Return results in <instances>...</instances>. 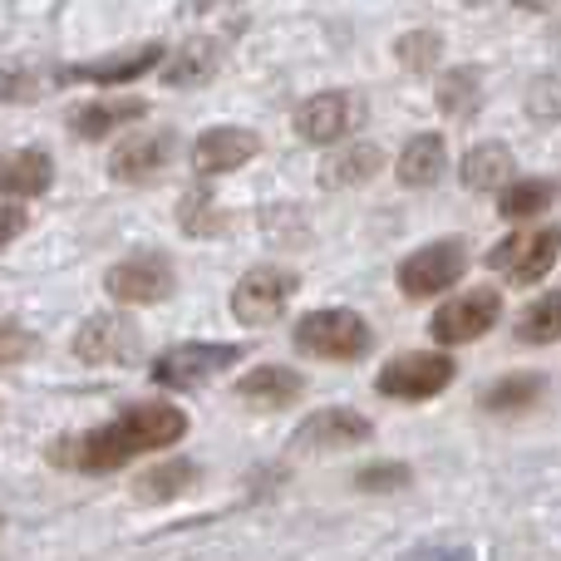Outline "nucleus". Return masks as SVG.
I'll return each mask as SVG.
<instances>
[{
	"label": "nucleus",
	"instance_id": "19",
	"mask_svg": "<svg viewBox=\"0 0 561 561\" xmlns=\"http://www.w3.org/2000/svg\"><path fill=\"white\" fill-rule=\"evenodd\" d=\"M444 163H448L444 138H438V134H419V138H409V148L399 153V183H404V187H428V183H438Z\"/></svg>",
	"mask_w": 561,
	"mask_h": 561
},
{
	"label": "nucleus",
	"instance_id": "26",
	"mask_svg": "<svg viewBox=\"0 0 561 561\" xmlns=\"http://www.w3.org/2000/svg\"><path fill=\"white\" fill-rule=\"evenodd\" d=\"M517 340H527V345H552V340H561V290L533 300V306L523 310V320H517Z\"/></svg>",
	"mask_w": 561,
	"mask_h": 561
},
{
	"label": "nucleus",
	"instance_id": "28",
	"mask_svg": "<svg viewBox=\"0 0 561 561\" xmlns=\"http://www.w3.org/2000/svg\"><path fill=\"white\" fill-rule=\"evenodd\" d=\"M438 49H444V39H438L434 30H419V35L399 39L394 55H399V65H404V69H428L438 59Z\"/></svg>",
	"mask_w": 561,
	"mask_h": 561
},
{
	"label": "nucleus",
	"instance_id": "30",
	"mask_svg": "<svg viewBox=\"0 0 561 561\" xmlns=\"http://www.w3.org/2000/svg\"><path fill=\"white\" fill-rule=\"evenodd\" d=\"M527 108H533V118H561V79H537Z\"/></svg>",
	"mask_w": 561,
	"mask_h": 561
},
{
	"label": "nucleus",
	"instance_id": "15",
	"mask_svg": "<svg viewBox=\"0 0 561 561\" xmlns=\"http://www.w3.org/2000/svg\"><path fill=\"white\" fill-rule=\"evenodd\" d=\"M148 114V104L144 99H94V104H79L75 114H69V128H75L79 138H108L114 128H124V124H138V118Z\"/></svg>",
	"mask_w": 561,
	"mask_h": 561
},
{
	"label": "nucleus",
	"instance_id": "31",
	"mask_svg": "<svg viewBox=\"0 0 561 561\" xmlns=\"http://www.w3.org/2000/svg\"><path fill=\"white\" fill-rule=\"evenodd\" d=\"M35 350V340L25 335V330H15V325H0V365H20V359Z\"/></svg>",
	"mask_w": 561,
	"mask_h": 561
},
{
	"label": "nucleus",
	"instance_id": "33",
	"mask_svg": "<svg viewBox=\"0 0 561 561\" xmlns=\"http://www.w3.org/2000/svg\"><path fill=\"white\" fill-rule=\"evenodd\" d=\"M409 483V468H365L359 473V488H404Z\"/></svg>",
	"mask_w": 561,
	"mask_h": 561
},
{
	"label": "nucleus",
	"instance_id": "23",
	"mask_svg": "<svg viewBox=\"0 0 561 561\" xmlns=\"http://www.w3.org/2000/svg\"><path fill=\"white\" fill-rule=\"evenodd\" d=\"M552 203H557V183H552V178H523V183H507L503 197H497L503 217H513V222L542 217Z\"/></svg>",
	"mask_w": 561,
	"mask_h": 561
},
{
	"label": "nucleus",
	"instance_id": "29",
	"mask_svg": "<svg viewBox=\"0 0 561 561\" xmlns=\"http://www.w3.org/2000/svg\"><path fill=\"white\" fill-rule=\"evenodd\" d=\"M178 222H183V232H197V237H213V232H222V217L207 207V197L197 193V197H187L183 207H178Z\"/></svg>",
	"mask_w": 561,
	"mask_h": 561
},
{
	"label": "nucleus",
	"instance_id": "24",
	"mask_svg": "<svg viewBox=\"0 0 561 561\" xmlns=\"http://www.w3.org/2000/svg\"><path fill=\"white\" fill-rule=\"evenodd\" d=\"M542 389H547L542 375H507L488 389L483 404L493 409V414H523V409H533L537 399H542Z\"/></svg>",
	"mask_w": 561,
	"mask_h": 561
},
{
	"label": "nucleus",
	"instance_id": "11",
	"mask_svg": "<svg viewBox=\"0 0 561 561\" xmlns=\"http://www.w3.org/2000/svg\"><path fill=\"white\" fill-rule=\"evenodd\" d=\"M134 350H138V325L128 316H94L75 335V355L84 365H118Z\"/></svg>",
	"mask_w": 561,
	"mask_h": 561
},
{
	"label": "nucleus",
	"instance_id": "3",
	"mask_svg": "<svg viewBox=\"0 0 561 561\" xmlns=\"http://www.w3.org/2000/svg\"><path fill=\"white\" fill-rule=\"evenodd\" d=\"M557 256H561L557 227H527V232H513L507 242H497L493 252H488V266H493L497 276L517 280V286H533V280H542L552 272Z\"/></svg>",
	"mask_w": 561,
	"mask_h": 561
},
{
	"label": "nucleus",
	"instance_id": "21",
	"mask_svg": "<svg viewBox=\"0 0 561 561\" xmlns=\"http://www.w3.org/2000/svg\"><path fill=\"white\" fill-rule=\"evenodd\" d=\"M217 65H222V45H217V39H187L183 55L163 69V79L173 89H193V84H203V79H213Z\"/></svg>",
	"mask_w": 561,
	"mask_h": 561
},
{
	"label": "nucleus",
	"instance_id": "14",
	"mask_svg": "<svg viewBox=\"0 0 561 561\" xmlns=\"http://www.w3.org/2000/svg\"><path fill=\"white\" fill-rule=\"evenodd\" d=\"M369 438V419H359L355 409H320L306 424L296 428L290 448H345V444H365Z\"/></svg>",
	"mask_w": 561,
	"mask_h": 561
},
{
	"label": "nucleus",
	"instance_id": "35",
	"mask_svg": "<svg viewBox=\"0 0 561 561\" xmlns=\"http://www.w3.org/2000/svg\"><path fill=\"white\" fill-rule=\"evenodd\" d=\"M523 5H547V0H523Z\"/></svg>",
	"mask_w": 561,
	"mask_h": 561
},
{
	"label": "nucleus",
	"instance_id": "1",
	"mask_svg": "<svg viewBox=\"0 0 561 561\" xmlns=\"http://www.w3.org/2000/svg\"><path fill=\"white\" fill-rule=\"evenodd\" d=\"M187 434V414H178L173 404H138L128 409L118 424L94 428L84 438H59L49 444V463L55 468H84V473H114L124 468L134 454H148V448H168Z\"/></svg>",
	"mask_w": 561,
	"mask_h": 561
},
{
	"label": "nucleus",
	"instance_id": "2",
	"mask_svg": "<svg viewBox=\"0 0 561 561\" xmlns=\"http://www.w3.org/2000/svg\"><path fill=\"white\" fill-rule=\"evenodd\" d=\"M290 340L310 359H359L369 350V325L355 310H310Z\"/></svg>",
	"mask_w": 561,
	"mask_h": 561
},
{
	"label": "nucleus",
	"instance_id": "10",
	"mask_svg": "<svg viewBox=\"0 0 561 561\" xmlns=\"http://www.w3.org/2000/svg\"><path fill=\"white\" fill-rule=\"evenodd\" d=\"M359 114L365 108L355 104V94H316V99H306V104L296 108V134L306 138V144H345L350 134L359 128Z\"/></svg>",
	"mask_w": 561,
	"mask_h": 561
},
{
	"label": "nucleus",
	"instance_id": "34",
	"mask_svg": "<svg viewBox=\"0 0 561 561\" xmlns=\"http://www.w3.org/2000/svg\"><path fill=\"white\" fill-rule=\"evenodd\" d=\"M20 232H25V213L20 207H0V247H10Z\"/></svg>",
	"mask_w": 561,
	"mask_h": 561
},
{
	"label": "nucleus",
	"instance_id": "27",
	"mask_svg": "<svg viewBox=\"0 0 561 561\" xmlns=\"http://www.w3.org/2000/svg\"><path fill=\"white\" fill-rule=\"evenodd\" d=\"M473 94H478V75L473 69H454V75H444V84H438V108H444V114H468Z\"/></svg>",
	"mask_w": 561,
	"mask_h": 561
},
{
	"label": "nucleus",
	"instance_id": "8",
	"mask_svg": "<svg viewBox=\"0 0 561 561\" xmlns=\"http://www.w3.org/2000/svg\"><path fill=\"white\" fill-rule=\"evenodd\" d=\"M290 290H296V272H286V266H256V272H247L237 280L232 316L242 325H272L280 310H286Z\"/></svg>",
	"mask_w": 561,
	"mask_h": 561
},
{
	"label": "nucleus",
	"instance_id": "22",
	"mask_svg": "<svg viewBox=\"0 0 561 561\" xmlns=\"http://www.w3.org/2000/svg\"><path fill=\"white\" fill-rule=\"evenodd\" d=\"M507 178H513V153H507L503 144H478L473 153L463 158V183L473 187V193H493Z\"/></svg>",
	"mask_w": 561,
	"mask_h": 561
},
{
	"label": "nucleus",
	"instance_id": "17",
	"mask_svg": "<svg viewBox=\"0 0 561 561\" xmlns=\"http://www.w3.org/2000/svg\"><path fill=\"white\" fill-rule=\"evenodd\" d=\"M379 163H385V153H379L375 144H340V153H330L325 163H320V183L325 187H359L379 173Z\"/></svg>",
	"mask_w": 561,
	"mask_h": 561
},
{
	"label": "nucleus",
	"instance_id": "25",
	"mask_svg": "<svg viewBox=\"0 0 561 561\" xmlns=\"http://www.w3.org/2000/svg\"><path fill=\"white\" fill-rule=\"evenodd\" d=\"M187 483H193V463H183V458H168V463L148 468V473L138 478L134 493H138V503H168V497H178Z\"/></svg>",
	"mask_w": 561,
	"mask_h": 561
},
{
	"label": "nucleus",
	"instance_id": "16",
	"mask_svg": "<svg viewBox=\"0 0 561 561\" xmlns=\"http://www.w3.org/2000/svg\"><path fill=\"white\" fill-rule=\"evenodd\" d=\"M237 394H242L247 404L286 409V404H296V399L306 394V379H300L296 369H286V365H262V369H252V375H242Z\"/></svg>",
	"mask_w": 561,
	"mask_h": 561
},
{
	"label": "nucleus",
	"instance_id": "12",
	"mask_svg": "<svg viewBox=\"0 0 561 561\" xmlns=\"http://www.w3.org/2000/svg\"><path fill=\"white\" fill-rule=\"evenodd\" d=\"M173 128H158V134H138V138H124V144L108 153V173L118 178V183H148V178H158L168 168V158H173Z\"/></svg>",
	"mask_w": 561,
	"mask_h": 561
},
{
	"label": "nucleus",
	"instance_id": "9",
	"mask_svg": "<svg viewBox=\"0 0 561 561\" xmlns=\"http://www.w3.org/2000/svg\"><path fill=\"white\" fill-rule=\"evenodd\" d=\"M497 316H503V300H497V290L478 286V290H468V296H454L448 306H438L434 340H438V345H468V340L488 335V330L497 325Z\"/></svg>",
	"mask_w": 561,
	"mask_h": 561
},
{
	"label": "nucleus",
	"instance_id": "18",
	"mask_svg": "<svg viewBox=\"0 0 561 561\" xmlns=\"http://www.w3.org/2000/svg\"><path fill=\"white\" fill-rule=\"evenodd\" d=\"M49 178H55V168L35 148H20V153L0 158V193L5 197H39L49 187Z\"/></svg>",
	"mask_w": 561,
	"mask_h": 561
},
{
	"label": "nucleus",
	"instance_id": "4",
	"mask_svg": "<svg viewBox=\"0 0 561 561\" xmlns=\"http://www.w3.org/2000/svg\"><path fill=\"white\" fill-rule=\"evenodd\" d=\"M104 286H108V296L124 300V306H158V300L173 296L178 276L163 252H138V256H124V262L104 276Z\"/></svg>",
	"mask_w": 561,
	"mask_h": 561
},
{
	"label": "nucleus",
	"instance_id": "13",
	"mask_svg": "<svg viewBox=\"0 0 561 561\" xmlns=\"http://www.w3.org/2000/svg\"><path fill=\"white\" fill-rule=\"evenodd\" d=\"M256 148H262V138L252 134V128H237V124H222V128H207L203 138H197L193 148V168L203 178H217V173H232V168L252 163Z\"/></svg>",
	"mask_w": 561,
	"mask_h": 561
},
{
	"label": "nucleus",
	"instance_id": "6",
	"mask_svg": "<svg viewBox=\"0 0 561 561\" xmlns=\"http://www.w3.org/2000/svg\"><path fill=\"white\" fill-rule=\"evenodd\" d=\"M237 359H242L237 345H173L153 359V379L163 389H193L222 375V369H232Z\"/></svg>",
	"mask_w": 561,
	"mask_h": 561
},
{
	"label": "nucleus",
	"instance_id": "7",
	"mask_svg": "<svg viewBox=\"0 0 561 561\" xmlns=\"http://www.w3.org/2000/svg\"><path fill=\"white\" fill-rule=\"evenodd\" d=\"M448 379H454V359L448 355H399L389 359L385 369H379L375 389L385 399H434L438 389H448Z\"/></svg>",
	"mask_w": 561,
	"mask_h": 561
},
{
	"label": "nucleus",
	"instance_id": "32",
	"mask_svg": "<svg viewBox=\"0 0 561 561\" xmlns=\"http://www.w3.org/2000/svg\"><path fill=\"white\" fill-rule=\"evenodd\" d=\"M35 94V79L15 65H0V99H30Z\"/></svg>",
	"mask_w": 561,
	"mask_h": 561
},
{
	"label": "nucleus",
	"instance_id": "20",
	"mask_svg": "<svg viewBox=\"0 0 561 561\" xmlns=\"http://www.w3.org/2000/svg\"><path fill=\"white\" fill-rule=\"evenodd\" d=\"M163 59V45H144L128 49V55H114L104 65H84V69H65V79H94V84H124V79H138Z\"/></svg>",
	"mask_w": 561,
	"mask_h": 561
},
{
	"label": "nucleus",
	"instance_id": "5",
	"mask_svg": "<svg viewBox=\"0 0 561 561\" xmlns=\"http://www.w3.org/2000/svg\"><path fill=\"white\" fill-rule=\"evenodd\" d=\"M468 272V247L463 242H428L414 256H404L399 266V290L414 300L438 296V290L458 286V276Z\"/></svg>",
	"mask_w": 561,
	"mask_h": 561
}]
</instances>
